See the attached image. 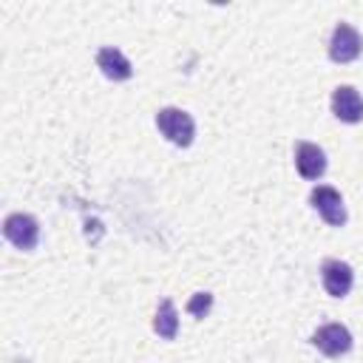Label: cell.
I'll list each match as a JSON object with an SVG mask.
<instances>
[{"instance_id": "6da1fadb", "label": "cell", "mask_w": 363, "mask_h": 363, "mask_svg": "<svg viewBox=\"0 0 363 363\" xmlns=\"http://www.w3.org/2000/svg\"><path fill=\"white\" fill-rule=\"evenodd\" d=\"M156 128L164 133L167 142H173L179 147H187L193 142V136H196V122L182 108H162L156 113Z\"/></svg>"}, {"instance_id": "7a4b0ae2", "label": "cell", "mask_w": 363, "mask_h": 363, "mask_svg": "<svg viewBox=\"0 0 363 363\" xmlns=\"http://www.w3.org/2000/svg\"><path fill=\"white\" fill-rule=\"evenodd\" d=\"M3 235L6 241H11L17 250H34L40 241V221L28 213H11L3 221Z\"/></svg>"}, {"instance_id": "3957f363", "label": "cell", "mask_w": 363, "mask_h": 363, "mask_svg": "<svg viewBox=\"0 0 363 363\" xmlns=\"http://www.w3.org/2000/svg\"><path fill=\"white\" fill-rule=\"evenodd\" d=\"M360 51H363V37L357 34V28H352L349 23H337L329 37V57L335 62H352L360 57Z\"/></svg>"}, {"instance_id": "277c9868", "label": "cell", "mask_w": 363, "mask_h": 363, "mask_svg": "<svg viewBox=\"0 0 363 363\" xmlns=\"http://www.w3.org/2000/svg\"><path fill=\"white\" fill-rule=\"evenodd\" d=\"M309 204L320 213V218L332 227H343L346 224V207H343V199L335 187L329 184H318L312 193H309Z\"/></svg>"}, {"instance_id": "5b68a950", "label": "cell", "mask_w": 363, "mask_h": 363, "mask_svg": "<svg viewBox=\"0 0 363 363\" xmlns=\"http://www.w3.org/2000/svg\"><path fill=\"white\" fill-rule=\"evenodd\" d=\"M312 346L326 357H340L352 349V332L343 323H323L312 335Z\"/></svg>"}, {"instance_id": "8992f818", "label": "cell", "mask_w": 363, "mask_h": 363, "mask_svg": "<svg viewBox=\"0 0 363 363\" xmlns=\"http://www.w3.org/2000/svg\"><path fill=\"white\" fill-rule=\"evenodd\" d=\"M320 278H323V289L332 298H346L352 292V284H354L352 267L346 261H340V258H326L320 264Z\"/></svg>"}, {"instance_id": "52a82bcc", "label": "cell", "mask_w": 363, "mask_h": 363, "mask_svg": "<svg viewBox=\"0 0 363 363\" xmlns=\"http://www.w3.org/2000/svg\"><path fill=\"white\" fill-rule=\"evenodd\" d=\"M332 113L349 125L360 122L363 119V96L352 85H337L332 91Z\"/></svg>"}, {"instance_id": "ba28073f", "label": "cell", "mask_w": 363, "mask_h": 363, "mask_svg": "<svg viewBox=\"0 0 363 363\" xmlns=\"http://www.w3.org/2000/svg\"><path fill=\"white\" fill-rule=\"evenodd\" d=\"M96 65H99V71H102L108 79H113V82H122V79H130V77H133V65H130L128 57H125L119 48H113V45H105V48L96 51Z\"/></svg>"}, {"instance_id": "9c48e42d", "label": "cell", "mask_w": 363, "mask_h": 363, "mask_svg": "<svg viewBox=\"0 0 363 363\" xmlns=\"http://www.w3.org/2000/svg\"><path fill=\"white\" fill-rule=\"evenodd\" d=\"M295 167L303 179H318L326 170V153L312 142H298L295 145Z\"/></svg>"}, {"instance_id": "30bf717a", "label": "cell", "mask_w": 363, "mask_h": 363, "mask_svg": "<svg viewBox=\"0 0 363 363\" xmlns=\"http://www.w3.org/2000/svg\"><path fill=\"white\" fill-rule=\"evenodd\" d=\"M153 329H156V335L164 337V340H173V337H176V332H179V315H176V306H173L170 298H164V301L159 303L156 318H153Z\"/></svg>"}, {"instance_id": "8fae6325", "label": "cell", "mask_w": 363, "mask_h": 363, "mask_svg": "<svg viewBox=\"0 0 363 363\" xmlns=\"http://www.w3.org/2000/svg\"><path fill=\"white\" fill-rule=\"evenodd\" d=\"M210 309H213V295H210V292H196V295L187 301V312H190L193 318H204Z\"/></svg>"}]
</instances>
